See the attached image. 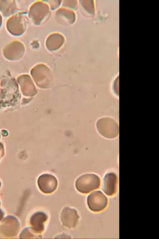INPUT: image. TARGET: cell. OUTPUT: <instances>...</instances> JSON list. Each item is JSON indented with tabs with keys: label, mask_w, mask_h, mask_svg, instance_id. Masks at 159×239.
Segmentation results:
<instances>
[{
	"label": "cell",
	"mask_w": 159,
	"mask_h": 239,
	"mask_svg": "<svg viewBox=\"0 0 159 239\" xmlns=\"http://www.w3.org/2000/svg\"><path fill=\"white\" fill-rule=\"evenodd\" d=\"M20 238H42V236L40 234L36 233L32 229L29 227L24 229L20 235Z\"/></svg>",
	"instance_id": "12"
},
{
	"label": "cell",
	"mask_w": 159,
	"mask_h": 239,
	"mask_svg": "<svg viewBox=\"0 0 159 239\" xmlns=\"http://www.w3.org/2000/svg\"><path fill=\"white\" fill-rule=\"evenodd\" d=\"M25 48L23 44L18 40L13 41L7 45L3 49L4 56L11 61H16L20 59L23 56Z\"/></svg>",
	"instance_id": "4"
},
{
	"label": "cell",
	"mask_w": 159,
	"mask_h": 239,
	"mask_svg": "<svg viewBox=\"0 0 159 239\" xmlns=\"http://www.w3.org/2000/svg\"><path fill=\"white\" fill-rule=\"evenodd\" d=\"M1 183L0 181V187L1 186Z\"/></svg>",
	"instance_id": "17"
},
{
	"label": "cell",
	"mask_w": 159,
	"mask_h": 239,
	"mask_svg": "<svg viewBox=\"0 0 159 239\" xmlns=\"http://www.w3.org/2000/svg\"><path fill=\"white\" fill-rule=\"evenodd\" d=\"M48 216L44 212H37L33 214L30 219L31 228L36 233L40 234L44 230V225Z\"/></svg>",
	"instance_id": "10"
},
{
	"label": "cell",
	"mask_w": 159,
	"mask_h": 239,
	"mask_svg": "<svg viewBox=\"0 0 159 239\" xmlns=\"http://www.w3.org/2000/svg\"><path fill=\"white\" fill-rule=\"evenodd\" d=\"M117 177L113 172L107 173L103 178L102 189L104 192L108 196L114 194L116 191Z\"/></svg>",
	"instance_id": "8"
},
{
	"label": "cell",
	"mask_w": 159,
	"mask_h": 239,
	"mask_svg": "<svg viewBox=\"0 0 159 239\" xmlns=\"http://www.w3.org/2000/svg\"><path fill=\"white\" fill-rule=\"evenodd\" d=\"M87 202L89 209L95 212L104 210L108 204L107 197L100 191H93L88 196Z\"/></svg>",
	"instance_id": "5"
},
{
	"label": "cell",
	"mask_w": 159,
	"mask_h": 239,
	"mask_svg": "<svg viewBox=\"0 0 159 239\" xmlns=\"http://www.w3.org/2000/svg\"><path fill=\"white\" fill-rule=\"evenodd\" d=\"M100 185V180L97 175L86 174L79 177L76 180L75 185L77 190L84 194L88 193L98 189Z\"/></svg>",
	"instance_id": "1"
},
{
	"label": "cell",
	"mask_w": 159,
	"mask_h": 239,
	"mask_svg": "<svg viewBox=\"0 0 159 239\" xmlns=\"http://www.w3.org/2000/svg\"><path fill=\"white\" fill-rule=\"evenodd\" d=\"M20 228L19 221L15 217L8 216L4 218L1 223L0 230L4 236L12 237L18 233Z\"/></svg>",
	"instance_id": "6"
},
{
	"label": "cell",
	"mask_w": 159,
	"mask_h": 239,
	"mask_svg": "<svg viewBox=\"0 0 159 239\" xmlns=\"http://www.w3.org/2000/svg\"><path fill=\"white\" fill-rule=\"evenodd\" d=\"M16 4L14 0H0V11L4 16H11L16 12Z\"/></svg>",
	"instance_id": "11"
},
{
	"label": "cell",
	"mask_w": 159,
	"mask_h": 239,
	"mask_svg": "<svg viewBox=\"0 0 159 239\" xmlns=\"http://www.w3.org/2000/svg\"></svg>",
	"instance_id": "19"
},
{
	"label": "cell",
	"mask_w": 159,
	"mask_h": 239,
	"mask_svg": "<svg viewBox=\"0 0 159 239\" xmlns=\"http://www.w3.org/2000/svg\"><path fill=\"white\" fill-rule=\"evenodd\" d=\"M4 215V213L0 209V222L2 219Z\"/></svg>",
	"instance_id": "14"
},
{
	"label": "cell",
	"mask_w": 159,
	"mask_h": 239,
	"mask_svg": "<svg viewBox=\"0 0 159 239\" xmlns=\"http://www.w3.org/2000/svg\"><path fill=\"white\" fill-rule=\"evenodd\" d=\"M97 128L99 133L106 138H114L118 135V125L113 119L110 118L99 120L97 123Z\"/></svg>",
	"instance_id": "2"
},
{
	"label": "cell",
	"mask_w": 159,
	"mask_h": 239,
	"mask_svg": "<svg viewBox=\"0 0 159 239\" xmlns=\"http://www.w3.org/2000/svg\"><path fill=\"white\" fill-rule=\"evenodd\" d=\"M26 26L25 17L21 14L11 16L8 19L6 22V27L8 31L15 36H19L22 34L25 30Z\"/></svg>",
	"instance_id": "3"
},
{
	"label": "cell",
	"mask_w": 159,
	"mask_h": 239,
	"mask_svg": "<svg viewBox=\"0 0 159 239\" xmlns=\"http://www.w3.org/2000/svg\"><path fill=\"white\" fill-rule=\"evenodd\" d=\"M80 217L74 209L65 207L61 215V220L63 225L69 228L75 227Z\"/></svg>",
	"instance_id": "9"
},
{
	"label": "cell",
	"mask_w": 159,
	"mask_h": 239,
	"mask_svg": "<svg viewBox=\"0 0 159 239\" xmlns=\"http://www.w3.org/2000/svg\"><path fill=\"white\" fill-rule=\"evenodd\" d=\"M4 132L3 130L2 131V135L3 136H6L8 135V133L5 130H4Z\"/></svg>",
	"instance_id": "15"
},
{
	"label": "cell",
	"mask_w": 159,
	"mask_h": 239,
	"mask_svg": "<svg viewBox=\"0 0 159 239\" xmlns=\"http://www.w3.org/2000/svg\"></svg>",
	"instance_id": "18"
},
{
	"label": "cell",
	"mask_w": 159,
	"mask_h": 239,
	"mask_svg": "<svg viewBox=\"0 0 159 239\" xmlns=\"http://www.w3.org/2000/svg\"><path fill=\"white\" fill-rule=\"evenodd\" d=\"M4 151L3 145L0 143V160L4 155Z\"/></svg>",
	"instance_id": "13"
},
{
	"label": "cell",
	"mask_w": 159,
	"mask_h": 239,
	"mask_svg": "<svg viewBox=\"0 0 159 239\" xmlns=\"http://www.w3.org/2000/svg\"><path fill=\"white\" fill-rule=\"evenodd\" d=\"M2 22V17L1 14H0V27L1 26Z\"/></svg>",
	"instance_id": "16"
},
{
	"label": "cell",
	"mask_w": 159,
	"mask_h": 239,
	"mask_svg": "<svg viewBox=\"0 0 159 239\" xmlns=\"http://www.w3.org/2000/svg\"><path fill=\"white\" fill-rule=\"evenodd\" d=\"M37 183L40 190L45 194L53 192L57 186V181L55 176L47 173L40 175L38 178Z\"/></svg>",
	"instance_id": "7"
}]
</instances>
